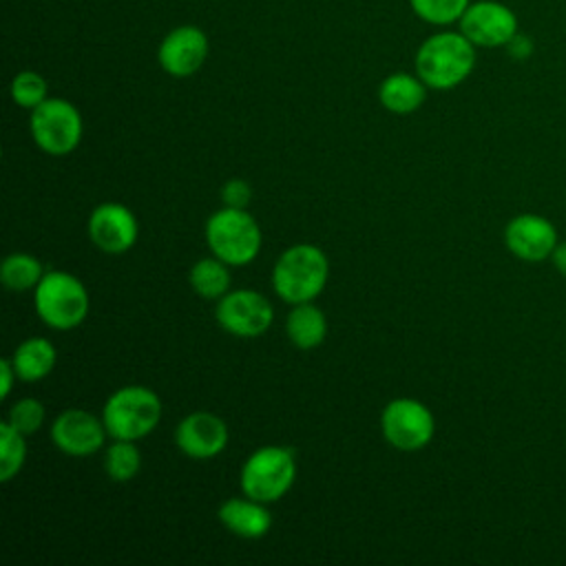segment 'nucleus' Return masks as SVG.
<instances>
[{"instance_id": "obj_11", "label": "nucleus", "mask_w": 566, "mask_h": 566, "mask_svg": "<svg viewBox=\"0 0 566 566\" xmlns=\"http://www.w3.org/2000/svg\"><path fill=\"white\" fill-rule=\"evenodd\" d=\"M502 239L506 250L526 263H539L551 259L555 245L559 243L553 221L535 212L515 214L504 226Z\"/></svg>"}, {"instance_id": "obj_30", "label": "nucleus", "mask_w": 566, "mask_h": 566, "mask_svg": "<svg viewBox=\"0 0 566 566\" xmlns=\"http://www.w3.org/2000/svg\"><path fill=\"white\" fill-rule=\"evenodd\" d=\"M551 263H553V268H555L562 276H566V241H559V243L555 245V250H553V254H551Z\"/></svg>"}, {"instance_id": "obj_13", "label": "nucleus", "mask_w": 566, "mask_h": 566, "mask_svg": "<svg viewBox=\"0 0 566 566\" xmlns=\"http://www.w3.org/2000/svg\"><path fill=\"white\" fill-rule=\"evenodd\" d=\"M104 420L84 409H64L51 424L53 444L73 458L93 455L106 440Z\"/></svg>"}, {"instance_id": "obj_16", "label": "nucleus", "mask_w": 566, "mask_h": 566, "mask_svg": "<svg viewBox=\"0 0 566 566\" xmlns=\"http://www.w3.org/2000/svg\"><path fill=\"white\" fill-rule=\"evenodd\" d=\"M219 522L243 539H259L272 528V515L265 502L254 497H230L219 506Z\"/></svg>"}, {"instance_id": "obj_7", "label": "nucleus", "mask_w": 566, "mask_h": 566, "mask_svg": "<svg viewBox=\"0 0 566 566\" xmlns=\"http://www.w3.org/2000/svg\"><path fill=\"white\" fill-rule=\"evenodd\" d=\"M29 128L35 146L55 157L73 153L84 133L80 111L62 97H46L35 106L29 117Z\"/></svg>"}, {"instance_id": "obj_1", "label": "nucleus", "mask_w": 566, "mask_h": 566, "mask_svg": "<svg viewBox=\"0 0 566 566\" xmlns=\"http://www.w3.org/2000/svg\"><path fill=\"white\" fill-rule=\"evenodd\" d=\"M475 49L462 31H440L420 44L416 73L429 88H455L473 73Z\"/></svg>"}, {"instance_id": "obj_22", "label": "nucleus", "mask_w": 566, "mask_h": 566, "mask_svg": "<svg viewBox=\"0 0 566 566\" xmlns=\"http://www.w3.org/2000/svg\"><path fill=\"white\" fill-rule=\"evenodd\" d=\"M104 469L111 480L128 482L142 469V451L135 440H115L104 455Z\"/></svg>"}, {"instance_id": "obj_27", "label": "nucleus", "mask_w": 566, "mask_h": 566, "mask_svg": "<svg viewBox=\"0 0 566 566\" xmlns=\"http://www.w3.org/2000/svg\"><path fill=\"white\" fill-rule=\"evenodd\" d=\"M252 199V188L243 179H228L221 188V201L230 208H245Z\"/></svg>"}, {"instance_id": "obj_14", "label": "nucleus", "mask_w": 566, "mask_h": 566, "mask_svg": "<svg viewBox=\"0 0 566 566\" xmlns=\"http://www.w3.org/2000/svg\"><path fill=\"white\" fill-rule=\"evenodd\" d=\"M228 424L210 411L188 413L175 429V444L192 460H208L228 447Z\"/></svg>"}, {"instance_id": "obj_2", "label": "nucleus", "mask_w": 566, "mask_h": 566, "mask_svg": "<svg viewBox=\"0 0 566 566\" xmlns=\"http://www.w3.org/2000/svg\"><path fill=\"white\" fill-rule=\"evenodd\" d=\"M329 261L314 243L290 245L272 268V287L290 305L314 301L327 283Z\"/></svg>"}, {"instance_id": "obj_26", "label": "nucleus", "mask_w": 566, "mask_h": 566, "mask_svg": "<svg viewBox=\"0 0 566 566\" xmlns=\"http://www.w3.org/2000/svg\"><path fill=\"white\" fill-rule=\"evenodd\" d=\"M44 416H46V411H44V405L40 400L20 398L9 407L7 422L11 427H15L20 433L29 436V433H35L44 424Z\"/></svg>"}, {"instance_id": "obj_25", "label": "nucleus", "mask_w": 566, "mask_h": 566, "mask_svg": "<svg viewBox=\"0 0 566 566\" xmlns=\"http://www.w3.org/2000/svg\"><path fill=\"white\" fill-rule=\"evenodd\" d=\"M46 80L35 71H22L11 80V99L29 111L46 99Z\"/></svg>"}, {"instance_id": "obj_23", "label": "nucleus", "mask_w": 566, "mask_h": 566, "mask_svg": "<svg viewBox=\"0 0 566 566\" xmlns=\"http://www.w3.org/2000/svg\"><path fill=\"white\" fill-rule=\"evenodd\" d=\"M27 460L24 433L11 427L7 420L0 424V482H11Z\"/></svg>"}, {"instance_id": "obj_15", "label": "nucleus", "mask_w": 566, "mask_h": 566, "mask_svg": "<svg viewBox=\"0 0 566 566\" xmlns=\"http://www.w3.org/2000/svg\"><path fill=\"white\" fill-rule=\"evenodd\" d=\"M208 57V38L199 27L184 24L172 29L159 44L157 60L172 77H188L201 69Z\"/></svg>"}, {"instance_id": "obj_10", "label": "nucleus", "mask_w": 566, "mask_h": 566, "mask_svg": "<svg viewBox=\"0 0 566 566\" xmlns=\"http://www.w3.org/2000/svg\"><path fill=\"white\" fill-rule=\"evenodd\" d=\"M460 31L480 49L506 46L517 29V15L497 0H478L460 18Z\"/></svg>"}, {"instance_id": "obj_9", "label": "nucleus", "mask_w": 566, "mask_h": 566, "mask_svg": "<svg viewBox=\"0 0 566 566\" xmlns=\"http://www.w3.org/2000/svg\"><path fill=\"white\" fill-rule=\"evenodd\" d=\"M217 323L237 338H256L274 321L272 303L256 290H230L217 301Z\"/></svg>"}, {"instance_id": "obj_24", "label": "nucleus", "mask_w": 566, "mask_h": 566, "mask_svg": "<svg viewBox=\"0 0 566 566\" xmlns=\"http://www.w3.org/2000/svg\"><path fill=\"white\" fill-rule=\"evenodd\" d=\"M409 2L416 15L429 24L460 22L462 13L471 4V0H409Z\"/></svg>"}, {"instance_id": "obj_6", "label": "nucleus", "mask_w": 566, "mask_h": 566, "mask_svg": "<svg viewBox=\"0 0 566 566\" xmlns=\"http://www.w3.org/2000/svg\"><path fill=\"white\" fill-rule=\"evenodd\" d=\"M294 478V453L287 447L268 444L248 455V460L241 467L239 484L243 495L270 504L281 500L292 489Z\"/></svg>"}, {"instance_id": "obj_12", "label": "nucleus", "mask_w": 566, "mask_h": 566, "mask_svg": "<svg viewBox=\"0 0 566 566\" xmlns=\"http://www.w3.org/2000/svg\"><path fill=\"white\" fill-rule=\"evenodd\" d=\"M88 239L95 243L97 250L106 254H124L128 252L137 237L139 223L133 210L117 201L99 203L88 217Z\"/></svg>"}, {"instance_id": "obj_5", "label": "nucleus", "mask_w": 566, "mask_h": 566, "mask_svg": "<svg viewBox=\"0 0 566 566\" xmlns=\"http://www.w3.org/2000/svg\"><path fill=\"white\" fill-rule=\"evenodd\" d=\"M102 420L113 440H139L161 420L159 396L144 385H126L108 396Z\"/></svg>"}, {"instance_id": "obj_17", "label": "nucleus", "mask_w": 566, "mask_h": 566, "mask_svg": "<svg viewBox=\"0 0 566 566\" xmlns=\"http://www.w3.org/2000/svg\"><path fill=\"white\" fill-rule=\"evenodd\" d=\"M55 360H57L55 345L49 338H40V336H31L22 340L11 356V365L18 378L24 382H38L46 378L53 371Z\"/></svg>"}, {"instance_id": "obj_8", "label": "nucleus", "mask_w": 566, "mask_h": 566, "mask_svg": "<svg viewBox=\"0 0 566 566\" xmlns=\"http://www.w3.org/2000/svg\"><path fill=\"white\" fill-rule=\"evenodd\" d=\"M382 438L400 451L424 449L433 433L436 420L431 409L416 398H396L380 413Z\"/></svg>"}, {"instance_id": "obj_3", "label": "nucleus", "mask_w": 566, "mask_h": 566, "mask_svg": "<svg viewBox=\"0 0 566 566\" xmlns=\"http://www.w3.org/2000/svg\"><path fill=\"white\" fill-rule=\"evenodd\" d=\"M203 232L210 252L230 268L248 265L261 252V228L256 219L250 212H245V208L223 206L221 210L208 217Z\"/></svg>"}, {"instance_id": "obj_29", "label": "nucleus", "mask_w": 566, "mask_h": 566, "mask_svg": "<svg viewBox=\"0 0 566 566\" xmlns=\"http://www.w3.org/2000/svg\"><path fill=\"white\" fill-rule=\"evenodd\" d=\"M18 378L13 365H11V358H2L0 360V398L7 400L11 389H13V380Z\"/></svg>"}, {"instance_id": "obj_21", "label": "nucleus", "mask_w": 566, "mask_h": 566, "mask_svg": "<svg viewBox=\"0 0 566 566\" xmlns=\"http://www.w3.org/2000/svg\"><path fill=\"white\" fill-rule=\"evenodd\" d=\"M42 276H44V270L40 259L27 252L9 254L0 265V281L7 290H13V292L35 290Z\"/></svg>"}, {"instance_id": "obj_4", "label": "nucleus", "mask_w": 566, "mask_h": 566, "mask_svg": "<svg viewBox=\"0 0 566 566\" xmlns=\"http://www.w3.org/2000/svg\"><path fill=\"white\" fill-rule=\"evenodd\" d=\"M35 312L44 325L66 332L84 323L88 316V290L84 283L64 270H49L35 285Z\"/></svg>"}, {"instance_id": "obj_28", "label": "nucleus", "mask_w": 566, "mask_h": 566, "mask_svg": "<svg viewBox=\"0 0 566 566\" xmlns=\"http://www.w3.org/2000/svg\"><path fill=\"white\" fill-rule=\"evenodd\" d=\"M506 51L513 60H528L533 55V40L526 33H515L513 40L506 44Z\"/></svg>"}, {"instance_id": "obj_20", "label": "nucleus", "mask_w": 566, "mask_h": 566, "mask_svg": "<svg viewBox=\"0 0 566 566\" xmlns=\"http://www.w3.org/2000/svg\"><path fill=\"white\" fill-rule=\"evenodd\" d=\"M230 281L232 276L228 263H223L214 254L199 259L188 272L190 287L206 301H219L223 294H228Z\"/></svg>"}, {"instance_id": "obj_19", "label": "nucleus", "mask_w": 566, "mask_h": 566, "mask_svg": "<svg viewBox=\"0 0 566 566\" xmlns=\"http://www.w3.org/2000/svg\"><path fill=\"white\" fill-rule=\"evenodd\" d=\"M287 338L298 349H314L327 336V321L321 307L310 303H298L292 307L285 321Z\"/></svg>"}, {"instance_id": "obj_18", "label": "nucleus", "mask_w": 566, "mask_h": 566, "mask_svg": "<svg viewBox=\"0 0 566 566\" xmlns=\"http://www.w3.org/2000/svg\"><path fill=\"white\" fill-rule=\"evenodd\" d=\"M427 88L429 86L418 75L413 77L409 73H394L382 80L378 88V99L387 111L396 115H407L424 104Z\"/></svg>"}]
</instances>
